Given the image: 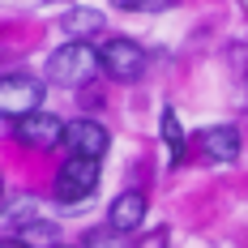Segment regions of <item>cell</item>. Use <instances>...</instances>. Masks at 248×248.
<instances>
[{
	"instance_id": "cell-1",
	"label": "cell",
	"mask_w": 248,
	"mask_h": 248,
	"mask_svg": "<svg viewBox=\"0 0 248 248\" xmlns=\"http://www.w3.org/2000/svg\"><path fill=\"white\" fill-rule=\"evenodd\" d=\"M99 69H103L99 51L86 39H69L64 47H56L47 56V81H56V86H86Z\"/></svg>"
},
{
	"instance_id": "cell-2",
	"label": "cell",
	"mask_w": 248,
	"mask_h": 248,
	"mask_svg": "<svg viewBox=\"0 0 248 248\" xmlns=\"http://www.w3.org/2000/svg\"><path fill=\"white\" fill-rule=\"evenodd\" d=\"M43 107V86L30 73H4L0 77V116L9 120H26Z\"/></svg>"
},
{
	"instance_id": "cell-3",
	"label": "cell",
	"mask_w": 248,
	"mask_h": 248,
	"mask_svg": "<svg viewBox=\"0 0 248 248\" xmlns=\"http://www.w3.org/2000/svg\"><path fill=\"white\" fill-rule=\"evenodd\" d=\"M99 188V158H64V167L56 171V197L64 205L86 201Z\"/></svg>"
},
{
	"instance_id": "cell-4",
	"label": "cell",
	"mask_w": 248,
	"mask_h": 248,
	"mask_svg": "<svg viewBox=\"0 0 248 248\" xmlns=\"http://www.w3.org/2000/svg\"><path fill=\"white\" fill-rule=\"evenodd\" d=\"M99 64H103V73L116 77V81H137L146 73V51L133 39H107L99 47Z\"/></svg>"
},
{
	"instance_id": "cell-5",
	"label": "cell",
	"mask_w": 248,
	"mask_h": 248,
	"mask_svg": "<svg viewBox=\"0 0 248 248\" xmlns=\"http://www.w3.org/2000/svg\"><path fill=\"white\" fill-rule=\"evenodd\" d=\"M64 128L69 124L60 120V116H51V111H34V116H26V120L13 124V133H17V141L30 150H51L64 141Z\"/></svg>"
},
{
	"instance_id": "cell-6",
	"label": "cell",
	"mask_w": 248,
	"mask_h": 248,
	"mask_svg": "<svg viewBox=\"0 0 248 248\" xmlns=\"http://www.w3.org/2000/svg\"><path fill=\"white\" fill-rule=\"evenodd\" d=\"M64 146L73 150V158H103L111 137H107V128L99 120H73L64 128Z\"/></svg>"
},
{
	"instance_id": "cell-7",
	"label": "cell",
	"mask_w": 248,
	"mask_h": 248,
	"mask_svg": "<svg viewBox=\"0 0 248 248\" xmlns=\"http://www.w3.org/2000/svg\"><path fill=\"white\" fill-rule=\"evenodd\" d=\"M107 223H111L116 235H133L137 227L146 223V193H137V188L120 193L111 201V210H107Z\"/></svg>"
},
{
	"instance_id": "cell-8",
	"label": "cell",
	"mask_w": 248,
	"mask_h": 248,
	"mask_svg": "<svg viewBox=\"0 0 248 248\" xmlns=\"http://www.w3.org/2000/svg\"><path fill=\"white\" fill-rule=\"evenodd\" d=\"M201 154L205 158H214V163H235L240 158V128L235 124H210L205 133H201Z\"/></svg>"
},
{
	"instance_id": "cell-9",
	"label": "cell",
	"mask_w": 248,
	"mask_h": 248,
	"mask_svg": "<svg viewBox=\"0 0 248 248\" xmlns=\"http://www.w3.org/2000/svg\"><path fill=\"white\" fill-rule=\"evenodd\" d=\"M163 141H167V154H171V163H180V158H184V128H180V120H175L171 107L163 111Z\"/></svg>"
},
{
	"instance_id": "cell-10",
	"label": "cell",
	"mask_w": 248,
	"mask_h": 248,
	"mask_svg": "<svg viewBox=\"0 0 248 248\" xmlns=\"http://www.w3.org/2000/svg\"><path fill=\"white\" fill-rule=\"evenodd\" d=\"M99 26H103V17L94 13V9H73V13L64 17V30H69L73 39H81V34H94Z\"/></svg>"
},
{
	"instance_id": "cell-11",
	"label": "cell",
	"mask_w": 248,
	"mask_h": 248,
	"mask_svg": "<svg viewBox=\"0 0 248 248\" xmlns=\"http://www.w3.org/2000/svg\"><path fill=\"white\" fill-rule=\"evenodd\" d=\"M116 9H124V13H163V9H171L175 0H111Z\"/></svg>"
},
{
	"instance_id": "cell-12",
	"label": "cell",
	"mask_w": 248,
	"mask_h": 248,
	"mask_svg": "<svg viewBox=\"0 0 248 248\" xmlns=\"http://www.w3.org/2000/svg\"><path fill=\"white\" fill-rule=\"evenodd\" d=\"M86 248H120V244H116V240H107V235H90Z\"/></svg>"
},
{
	"instance_id": "cell-13",
	"label": "cell",
	"mask_w": 248,
	"mask_h": 248,
	"mask_svg": "<svg viewBox=\"0 0 248 248\" xmlns=\"http://www.w3.org/2000/svg\"><path fill=\"white\" fill-rule=\"evenodd\" d=\"M0 248H30V244H26L22 235H13V240H0Z\"/></svg>"
},
{
	"instance_id": "cell-14",
	"label": "cell",
	"mask_w": 248,
	"mask_h": 248,
	"mask_svg": "<svg viewBox=\"0 0 248 248\" xmlns=\"http://www.w3.org/2000/svg\"><path fill=\"white\" fill-rule=\"evenodd\" d=\"M64 248H86V244H64Z\"/></svg>"
}]
</instances>
